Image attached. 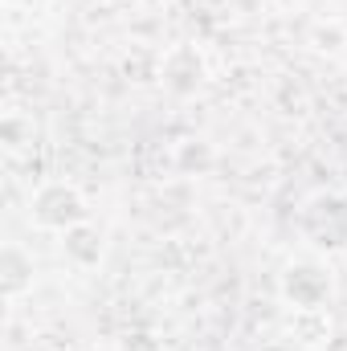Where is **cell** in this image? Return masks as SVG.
Here are the masks:
<instances>
[{"label": "cell", "instance_id": "obj_1", "mask_svg": "<svg viewBox=\"0 0 347 351\" xmlns=\"http://www.w3.org/2000/svg\"><path fill=\"white\" fill-rule=\"evenodd\" d=\"M298 233L315 250H344L347 245V196L319 192L298 213Z\"/></svg>", "mask_w": 347, "mask_h": 351}, {"label": "cell", "instance_id": "obj_4", "mask_svg": "<svg viewBox=\"0 0 347 351\" xmlns=\"http://www.w3.org/2000/svg\"><path fill=\"white\" fill-rule=\"evenodd\" d=\"M0 286H4V298H16L29 282H33V262L16 250V245H4V258H0Z\"/></svg>", "mask_w": 347, "mask_h": 351}, {"label": "cell", "instance_id": "obj_3", "mask_svg": "<svg viewBox=\"0 0 347 351\" xmlns=\"http://www.w3.org/2000/svg\"><path fill=\"white\" fill-rule=\"evenodd\" d=\"M282 294H286L294 306L315 311V306H323V302H327V294H331V278H327V269H323V265L298 262V265H290V269H286Z\"/></svg>", "mask_w": 347, "mask_h": 351}, {"label": "cell", "instance_id": "obj_5", "mask_svg": "<svg viewBox=\"0 0 347 351\" xmlns=\"http://www.w3.org/2000/svg\"><path fill=\"white\" fill-rule=\"evenodd\" d=\"M66 254L78 258V262H98V254H102V237H98V229H90L86 221L74 225V229H66Z\"/></svg>", "mask_w": 347, "mask_h": 351}, {"label": "cell", "instance_id": "obj_6", "mask_svg": "<svg viewBox=\"0 0 347 351\" xmlns=\"http://www.w3.org/2000/svg\"><path fill=\"white\" fill-rule=\"evenodd\" d=\"M8 4H25V8H37V4H45V0H8Z\"/></svg>", "mask_w": 347, "mask_h": 351}, {"label": "cell", "instance_id": "obj_2", "mask_svg": "<svg viewBox=\"0 0 347 351\" xmlns=\"http://www.w3.org/2000/svg\"><path fill=\"white\" fill-rule=\"evenodd\" d=\"M33 221L41 225V229H74V225H82L86 221V204H82V196L70 188V184H45V188H37V196H33Z\"/></svg>", "mask_w": 347, "mask_h": 351}]
</instances>
